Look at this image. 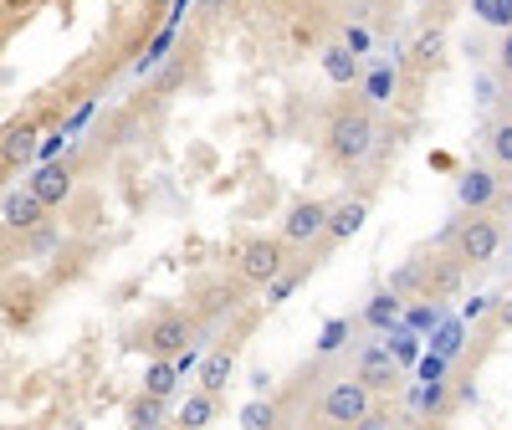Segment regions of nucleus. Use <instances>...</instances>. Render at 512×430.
I'll return each instance as SVG.
<instances>
[{"mask_svg":"<svg viewBox=\"0 0 512 430\" xmlns=\"http://www.w3.org/2000/svg\"><path fill=\"white\" fill-rule=\"evenodd\" d=\"M323 144H328V159H333V164H344V169L364 164V159L374 154V144H379L374 103H344V108H338V113L328 118Z\"/></svg>","mask_w":512,"mask_h":430,"instance_id":"f257e3e1","label":"nucleus"},{"mask_svg":"<svg viewBox=\"0 0 512 430\" xmlns=\"http://www.w3.org/2000/svg\"><path fill=\"white\" fill-rule=\"evenodd\" d=\"M292 241L277 231V236H251L241 251H236V277L246 282V287H272L287 267H292Z\"/></svg>","mask_w":512,"mask_h":430,"instance_id":"f03ea898","label":"nucleus"},{"mask_svg":"<svg viewBox=\"0 0 512 430\" xmlns=\"http://www.w3.org/2000/svg\"><path fill=\"white\" fill-rule=\"evenodd\" d=\"M451 251H456L461 267H487L492 256L502 251V226H497V215H492V210H466V221H461L456 236H451Z\"/></svg>","mask_w":512,"mask_h":430,"instance_id":"7ed1b4c3","label":"nucleus"},{"mask_svg":"<svg viewBox=\"0 0 512 430\" xmlns=\"http://www.w3.org/2000/svg\"><path fill=\"white\" fill-rule=\"evenodd\" d=\"M369 405H374V390L359 379V374H344L333 379L323 400H318V420L323 425H364L369 420Z\"/></svg>","mask_w":512,"mask_h":430,"instance_id":"20e7f679","label":"nucleus"},{"mask_svg":"<svg viewBox=\"0 0 512 430\" xmlns=\"http://www.w3.org/2000/svg\"><path fill=\"white\" fill-rule=\"evenodd\" d=\"M195 338H200V318H195V313H159V318L144 323L139 349H144L149 359H175V354L190 349Z\"/></svg>","mask_w":512,"mask_h":430,"instance_id":"39448f33","label":"nucleus"},{"mask_svg":"<svg viewBox=\"0 0 512 430\" xmlns=\"http://www.w3.org/2000/svg\"><path fill=\"white\" fill-rule=\"evenodd\" d=\"M328 215H333V205H323V200H292L287 215H282V236L308 251V241L328 236Z\"/></svg>","mask_w":512,"mask_h":430,"instance_id":"423d86ee","label":"nucleus"},{"mask_svg":"<svg viewBox=\"0 0 512 430\" xmlns=\"http://www.w3.org/2000/svg\"><path fill=\"white\" fill-rule=\"evenodd\" d=\"M497 195H502V180H497L492 164H466L461 175H456V200H461V210H492Z\"/></svg>","mask_w":512,"mask_h":430,"instance_id":"0eeeda50","label":"nucleus"},{"mask_svg":"<svg viewBox=\"0 0 512 430\" xmlns=\"http://www.w3.org/2000/svg\"><path fill=\"white\" fill-rule=\"evenodd\" d=\"M354 374L369 384L374 395H390L400 384V359L390 349H379V343H369V349H359V359H354Z\"/></svg>","mask_w":512,"mask_h":430,"instance_id":"6e6552de","label":"nucleus"},{"mask_svg":"<svg viewBox=\"0 0 512 430\" xmlns=\"http://www.w3.org/2000/svg\"><path fill=\"white\" fill-rule=\"evenodd\" d=\"M47 210H52V205L41 200L31 185H26V190H11L6 205H0V215H6V231H36L41 221H47Z\"/></svg>","mask_w":512,"mask_h":430,"instance_id":"1a4fd4ad","label":"nucleus"},{"mask_svg":"<svg viewBox=\"0 0 512 430\" xmlns=\"http://www.w3.org/2000/svg\"><path fill=\"white\" fill-rule=\"evenodd\" d=\"M231 374H236V349H231V343H210V349H205V359H200V374H195V384H200V390H226V384H231Z\"/></svg>","mask_w":512,"mask_h":430,"instance_id":"9d476101","label":"nucleus"},{"mask_svg":"<svg viewBox=\"0 0 512 430\" xmlns=\"http://www.w3.org/2000/svg\"><path fill=\"white\" fill-rule=\"evenodd\" d=\"M364 221H369V200H344V205H333L323 246H338V241H349V236H359V231H364Z\"/></svg>","mask_w":512,"mask_h":430,"instance_id":"9b49d317","label":"nucleus"},{"mask_svg":"<svg viewBox=\"0 0 512 430\" xmlns=\"http://www.w3.org/2000/svg\"><path fill=\"white\" fill-rule=\"evenodd\" d=\"M323 72H328L333 88H354L359 82V57H354L349 41H328L323 47Z\"/></svg>","mask_w":512,"mask_h":430,"instance_id":"f8f14e48","label":"nucleus"},{"mask_svg":"<svg viewBox=\"0 0 512 430\" xmlns=\"http://www.w3.org/2000/svg\"><path fill=\"white\" fill-rule=\"evenodd\" d=\"M31 190L47 200V205H62V200L72 195V164H47V169H36Z\"/></svg>","mask_w":512,"mask_h":430,"instance_id":"ddd939ff","label":"nucleus"},{"mask_svg":"<svg viewBox=\"0 0 512 430\" xmlns=\"http://www.w3.org/2000/svg\"><path fill=\"white\" fill-rule=\"evenodd\" d=\"M395 88H400V72H395L390 62H379V67L364 72V103L390 108V103H395Z\"/></svg>","mask_w":512,"mask_h":430,"instance_id":"4468645a","label":"nucleus"},{"mask_svg":"<svg viewBox=\"0 0 512 430\" xmlns=\"http://www.w3.org/2000/svg\"><path fill=\"white\" fill-rule=\"evenodd\" d=\"M164 415H169V400H164V395H154V390H144V395L128 400V425L154 430V425H164Z\"/></svg>","mask_w":512,"mask_h":430,"instance_id":"2eb2a0df","label":"nucleus"},{"mask_svg":"<svg viewBox=\"0 0 512 430\" xmlns=\"http://www.w3.org/2000/svg\"><path fill=\"white\" fill-rule=\"evenodd\" d=\"M487 154L497 169H512V113H497L487 128Z\"/></svg>","mask_w":512,"mask_h":430,"instance_id":"dca6fc26","label":"nucleus"},{"mask_svg":"<svg viewBox=\"0 0 512 430\" xmlns=\"http://www.w3.org/2000/svg\"><path fill=\"white\" fill-rule=\"evenodd\" d=\"M185 379V369L175 364V359H149V369H144V390H154V395H175V384Z\"/></svg>","mask_w":512,"mask_h":430,"instance_id":"f3484780","label":"nucleus"},{"mask_svg":"<svg viewBox=\"0 0 512 430\" xmlns=\"http://www.w3.org/2000/svg\"><path fill=\"white\" fill-rule=\"evenodd\" d=\"M216 410H221V395H216V390H200V384H195V395L180 405V420L200 430V425H210V420H216Z\"/></svg>","mask_w":512,"mask_h":430,"instance_id":"a211bd4d","label":"nucleus"},{"mask_svg":"<svg viewBox=\"0 0 512 430\" xmlns=\"http://www.w3.org/2000/svg\"><path fill=\"white\" fill-rule=\"evenodd\" d=\"M308 267H313V262H292V267H287L272 287H262V292H267V308H272V303H282V297H292V287L308 277Z\"/></svg>","mask_w":512,"mask_h":430,"instance_id":"6ab92c4d","label":"nucleus"},{"mask_svg":"<svg viewBox=\"0 0 512 430\" xmlns=\"http://www.w3.org/2000/svg\"><path fill=\"white\" fill-rule=\"evenodd\" d=\"M472 6H477V16L487 21V26H512V0H472Z\"/></svg>","mask_w":512,"mask_h":430,"instance_id":"aec40b11","label":"nucleus"},{"mask_svg":"<svg viewBox=\"0 0 512 430\" xmlns=\"http://www.w3.org/2000/svg\"><path fill=\"white\" fill-rule=\"evenodd\" d=\"M400 313V303H395V292H379V297H369V308H364V318L374 323V328H384V323H390Z\"/></svg>","mask_w":512,"mask_h":430,"instance_id":"412c9836","label":"nucleus"},{"mask_svg":"<svg viewBox=\"0 0 512 430\" xmlns=\"http://www.w3.org/2000/svg\"><path fill=\"white\" fill-rule=\"evenodd\" d=\"M31 139H36V128H31V123L11 128V134H6V159H11V164H16V159H26V154H31Z\"/></svg>","mask_w":512,"mask_h":430,"instance_id":"4be33fe9","label":"nucleus"},{"mask_svg":"<svg viewBox=\"0 0 512 430\" xmlns=\"http://www.w3.org/2000/svg\"><path fill=\"white\" fill-rule=\"evenodd\" d=\"M272 420H277V405L272 400H251L241 410V425H272Z\"/></svg>","mask_w":512,"mask_h":430,"instance_id":"5701e85b","label":"nucleus"},{"mask_svg":"<svg viewBox=\"0 0 512 430\" xmlns=\"http://www.w3.org/2000/svg\"><path fill=\"white\" fill-rule=\"evenodd\" d=\"M492 72H502V77H512V26L497 36V52H492Z\"/></svg>","mask_w":512,"mask_h":430,"instance_id":"b1692460","label":"nucleus"},{"mask_svg":"<svg viewBox=\"0 0 512 430\" xmlns=\"http://www.w3.org/2000/svg\"><path fill=\"white\" fill-rule=\"evenodd\" d=\"M344 333H349V323H328V328H323V343H318V354H333L338 343H344Z\"/></svg>","mask_w":512,"mask_h":430,"instance_id":"393cba45","label":"nucleus"},{"mask_svg":"<svg viewBox=\"0 0 512 430\" xmlns=\"http://www.w3.org/2000/svg\"><path fill=\"white\" fill-rule=\"evenodd\" d=\"M497 323H502V328H512V292L497 303Z\"/></svg>","mask_w":512,"mask_h":430,"instance_id":"a878e982","label":"nucleus"},{"mask_svg":"<svg viewBox=\"0 0 512 430\" xmlns=\"http://www.w3.org/2000/svg\"><path fill=\"white\" fill-rule=\"evenodd\" d=\"M497 113H512V77H502V108Z\"/></svg>","mask_w":512,"mask_h":430,"instance_id":"bb28decb","label":"nucleus"},{"mask_svg":"<svg viewBox=\"0 0 512 430\" xmlns=\"http://www.w3.org/2000/svg\"><path fill=\"white\" fill-rule=\"evenodd\" d=\"M216 6H221V0H205V6H200V11H205V16H216Z\"/></svg>","mask_w":512,"mask_h":430,"instance_id":"cd10ccee","label":"nucleus"},{"mask_svg":"<svg viewBox=\"0 0 512 430\" xmlns=\"http://www.w3.org/2000/svg\"><path fill=\"white\" fill-rule=\"evenodd\" d=\"M251 6H277V0H251Z\"/></svg>","mask_w":512,"mask_h":430,"instance_id":"c85d7f7f","label":"nucleus"},{"mask_svg":"<svg viewBox=\"0 0 512 430\" xmlns=\"http://www.w3.org/2000/svg\"><path fill=\"white\" fill-rule=\"evenodd\" d=\"M154 6H164V0H154Z\"/></svg>","mask_w":512,"mask_h":430,"instance_id":"c756f323","label":"nucleus"}]
</instances>
